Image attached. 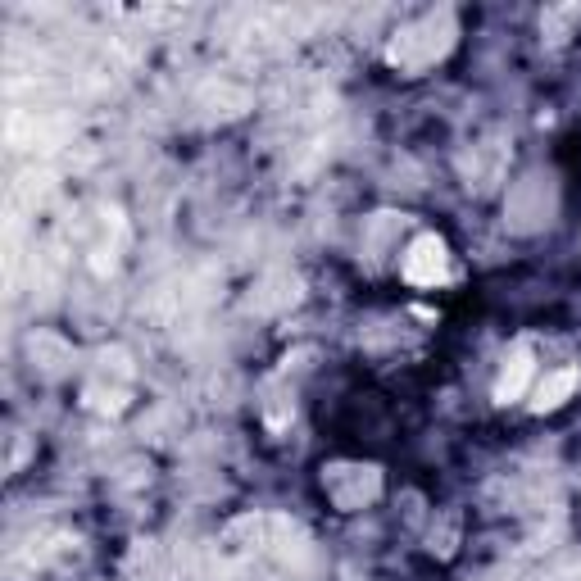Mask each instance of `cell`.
<instances>
[{"label":"cell","mask_w":581,"mask_h":581,"mask_svg":"<svg viewBox=\"0 0 581 581\" xmlns=\"http://www.w3.org/2000/svg\"><path fill=\"white\" fill-rule=\"evenodd\" d=\"M527 382H532V355H527V345H522L518 355H513V364H509V368H504L500 386H495V400H500V404L518 400V395H522V391H527Z\"/></svg>","instance_id":"7a4b0ae2"},{"label":"cell","mask_w":581,"mask_h":581,"mask_svg":"<svg viewBox=\"0 0 581 581\" xmlns=\"http://www.w3.org/2000/svg\"><path fill=\"white\" fill-rule=\"evenodd\" d=\"M404 282L409 286H436L445 282V273H450V255H445V241L441 237H418L414 246H409V255H404Z\"/></svg>","instance_id":"6da1fadb"},{"label":"cell","mask_w":581,"mask_h":581,"mask_svg":"<svg viewBox=\"0 0 581 581\" xmlns=\"http://www.w3.org/2000/svg\"><path fill=\"white\" fill-rule=\"evenodd\" d=\"M572 386H577V373H572V368H568V373L545 377V386L536 391V404H532V409H536V414H545V409H559V404L572 395Z\"/></svg>","instance_id":"3957f363"}]
</instances>
